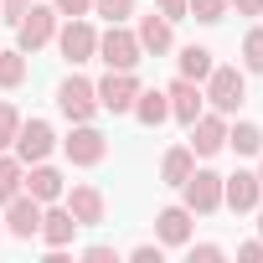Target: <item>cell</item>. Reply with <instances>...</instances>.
<instances>
[{
    "label": "cell",
    "instance_id": "1",
    "mask_svg": "<svg viewBox=\"0 0 263 263\" xmlns=\"http://www.w3.org/2000/svg\"><path fill=\"white\" fill-rule=\"evenodd\" d=\"M140 36L135 31H124L119 21L108 26V36H98V57L108 62V72H135V62H140Z\"/></svg>",
    "mask_w": 263,
    "mask_h": 263
},
{
    "label": "cell",
    "instance_id": "2",
    "mask_svg": "<svg viewBox=\"0 0 263 263\" xmlns=\"http://www.w3.org/2000/svg\"><path fill=\"white\" fill-rule=\"evenodd\" d=\"M52 145H57V135H52V124L47 119H21V129H16V160L21 165H36V160H47L52 155Z\"/></svg>",
    "mask_w": 263,
    "mask_h": 263
},
{
    "label": "cell",
    "instance_id": "3",
    "mask_svg": "<svg viewBox=\"0 0 263 263\" xmlns=\"http://www.w3.org/2000/svg\"><path fill=\"white\" fill-rule=\"evenodd\" d=\"M181 191H186V212L191 217H206V212L222 206V176L217 171H191L181 181Z\"/></svg>",
    "mask_w": 263,
    "mask_h": 263
},
{
    "label": "cell",
    "instance_id": "4",
    "mask_svg": "<svg viewBox=\"0 0 263 263\" xmlns=\"http://www.w3.org/2000/svg\"><path fill=\"white\" fill-rule=\"evenodd\" d=\"M242 88H248V83H242V72H237V67H212V72H206V93H201V98H212V108H217V114H237Z\"/></svg>",
    "mask_w": 263,
    "mask_h": 263
},
{
    "label": "cell",
    "instance_id": "5",
    "mask_svg": "<svg viewBox=\"0 0 263 263\" xmlns=\"http://www.w3.org/2000/svg\"><path fill=\"white\" fill-rule=\"evenodd\" d=\"M57 108H62L72 124H88V119H93V108H98V93H93V83L72 72V78L57 88Z\"/></svg>",
    "mask_w": 263,
    "mask_h": 263
},
{
    "label": "cell",
    "instance_id": "6",
    "mask_svg": "<svg viewBox=\"0 0 263 263\" xmlns=\"http://www.w3.org/2000/svg\"><path fill=\"white\" fill-rule=\"evenodd\" d=\"M16 42H21V52H36V47H47L52 36H57V11L52 6H31L21 21H16Z\"/></svg>",
    "mask_w": 263,
    "mask_h": 263
},
{
    "label": "cell",
    "instance_id": "7",
    "mask_svg": "<svg viewBox=\"0 0 263 263\" xmlns=\"http://www.w3.org/2000/svg\"><path fill=\"white\" fill-rule=\"evenodd\" d=\"M6 227H11V237H36L42 232V201L31 191H16L6 201Z\"/></svg>",
    "mask_w": 263,
    "mask_h": 263
},
{
    "label": "cell",
    "instance_id": "8",
    "mask_svg": "<svg viewBox=\"0 0 263 263\" xmlns=\"http://www.w3.org/2000/svg\"><path fill=\"white\" fill-rule=\"evenodd\" d=\"M93 93H98V108H108V114H129V108H135L140 83H135V72H108Z\"/></svg>",
    "mask_w": 263,
    "mask_h": 263
},
{
    "label": "cell",
    "instance_id": "9",
    "mask_svg": "<svg viewBox=\"0 0 263 263\" xmlns=\"http://www.w3.org/2000/svg\"><path fill=\"white\" fill-rule=\"evenodd\" d=\"M57 47H62V57H67V62H88V57L98 52V31H93L83 16H72V21L57 31Z\"/></svg>",
    "mask_w": 263,
    "mask_h": 263
},
{
    "label": "cell",
    "instance_id": "10",
    "mask_svg": "<svg viewBox=\"0 0 263 263\" xmlns=\"http://www.w3.org/2000/svg\"><path fill=\"white\" fill-rule=\"evenodd\" d=\"M62 150H67V160H72V165H98V160L108 155V145H103V135H98L93 124H78L72 135L62 140Z\"/></svg>",
    "mask_w": 263,
    "mask_h": 263
},
{
    "label": "cell",
    "instance_id": "11",
    "mask_svg": "<svg viewBox=\"0 0 263 263\" xmlns=\"http://www.w3.org/2000/svg\"><path fill=\"white\" fill-rule=\"evenodd\" d=\"M227 145V119L222 114H196L191 119V150L196 155H217Z\"/></svg>",
    "mask_w": 263,
    "mask_h": 263
},
{
    "label": "cell",
    "instance_id": "12",
    "mask_svg": "<svg viewBox=\"0 0 263 263\" xmlns=\"http://www.w3.org/2000/svg\"><path fill=\"white\" fill-rule=\"evenodd\" d=\"M258 196H263V186H258V176H253V171H237V176H227V181H222V201H227L232 212H253V206H258Z\"/></svg>",
    "mask_w": 263,
    "mask_h": 263
},
{
    "label": "cell",
    "instance_id": "13",
    "mask_svg": "<svg viewBox=\"0 0 263 263\" xmlns=\"http://www.w3.org/2000/svg\"><path fill=\"white\" fill-rule=\"evenodd\" d=\"M67 212L78 217V227H98L103 222V196L93 186H72L67 191Z\"/></svg>",
    "mask_w": 263,
    "mask_h": 263
},
{
    "label": "cell",
    "instance_id": "14",
    "mask_svg": "<svg viewBox=\"0 0 263 263\" xmlns=\"http://www.w3.org/2000/svg\"><path fill=\"white\" fill-rule=\"evenodd\" d=\"M165 93H171V114H176L181 124H191V119L201 114V88H196L191 78H176V83H171Z\"/></svg>",
    "mask_w": 263,
    "mask_h": 263
},
{
    "label": "cell",
    "instance_id": "15",
    "mask_svg": "<svg viewBox=\"0 0 263 263\" xmlns=\"http://www.w3.org/2000/svg\"><path fill=\"white\" fill-rule=\"evenodd\" d=\"M135 119L150 124V129L165 124V119H171V93H165V88H145V93H135Z\"/></svg>",
    "mask_w": 263,
    "mask_h": 263
},
{
    "label": "cell",
    "instance_id": "16",
    "mask_svg": "<svg viewBox=\"0 0 263 263\" xmlns=\"http://www.w3.org/2000/svg\"><path fill=\"white\" fill-rule=\"evenodd\" d=\"M21 191H31V196L47 206V201H57V196H62V176H57L52 165H42V160H36V165H31V176H21Z\"/></svg>",
    "mask_w": 263,
    "mask_h": 263
},
{
    "label": "cell",
    "instance_id": "17",
    "mask_svg": "<svg viewBox=\"0 0 263 263\" xmlns=\"http://www.w3.org/2000/svg\"><path fill=\"white\" fill-rule=\"evenodd\" d=\"M72 232H78V217H72L67 206L42 212V237H47V248H67V242H72Z\"/></svg>",
    "mask_w": 263,
    "mask_h": 263
},
{
    "label": "cell",
    "instance_id": "18",
    "mask_svg": "<svg viewBox=\"0 0 263 263\" xmlns=\"http://www.w3.org/2000/svg\"><path fill=\"white\" fill-rule=\"evenodd\" d=\"M155 232H160V242L181 248V242L191 237V212H186V206H165V212L155 217Z\"/></svg>",
    "mask_w": 263,
    "mask_h": 263
},
{
    "label": "cell",
    "instance_id": "19",
    "mask_svg": "<svg viewBox=\"0 0 263 263\" xmlns=\"http://www.w3.org/2000/svg\"><path fill=\"white\" fill-rule=\"evenodd\" d=\"M191 171H196V150H191V145H176V150H165V160H160V176H165V186H181Z\"/></svg>",
    "mask_w": 263,
    "mask_h": 263
},
{
    "label": "cell",
    "instance_id": "20",
    "mask_svg": "<svg viewBox=\"0 0 263 263\" xmlns=\"http://www.w3.org/2000/svg\"><path fill=\"white\" fill-rule=\"evenodd\" d=\"M135 36H140V47H145V52H155V57H160V52H171V21H165V16H145Z\"/></svg>",
    "mask_w": 263,
    "mask_h": 263
},
{
    "label": "cell",
    "instance_id": "21",
    "mask_svg": "<svg viewBox=\"0 0 263 263\" xmlns=\"http://www.w3.org/2000/svg\"><path fill=\"white\" fill-rule=\"evenodd\" d=\"M217 62H212V52L206 47H181V78H191V83H206V72H212Z\"/></svg>",
    "mask_w": 263,
    "mask_h": 263
},
{
    "label": "cell",
    "instance_id": "22",
    "mask_svg": "<svg viewBox=\"0 0 263 263\" xmlns=\"http://www.w3.org/2000/svg\"><path fill=\"white\" fill-rule=\"evenodd\" d=\"M227 145H232L237 155H258V150H263V129H258V124H232V129H227Z\"/></svg>",
    "mask_w": 263,
    "mask_h": 263
},
{
    "label": "cell",
    "instance_id": "23",
    "mask_svg": "<svg viewBox=\"0 0 263 263\" xmlns=\"http://www.w3.org/2000/svg\"><path fill=\"white\" fill-rule=\"evenodd\" d=\"M21 176H26V165H21L16 155H0V206L21 191Z\"/></svg>",
    "mask_w": 263,
    "mask_h": 263
},
{
    "label": "cell",
    "instance_id": "24",
    "mask_svg": "<svg viewBox=\"0 0 263 263\" xmlns=\"http://www.w3.org/2000/svg\"><path fill=\"white\" fill-rule=\"evenodd\" d=\"M26 83V52H0V88H21Z\"/></svg>",
    "mask_w": 263,
    "mask_h": 263
},
{
    "label": "cell",
    "instance_id": "25",
    "mask_svg": "<svg viewBox=\"0 0 263 263\" xmlns=\"http://www.w3.org/2000/svg\"><path fill=\"white\" fill-rule=\"evenodd\" d=\"M242 67L248 72H263V26L242 36Z\"/></svg>",
    "mask_w": 263,
    "mask_h": 263
},
{
    "label": "cell",
    "instance_id": "26",
    "mask_svg": "<svg viewBox=\"0 0 263 263\" xmlns=\"http://www.w3.org/2000/svg\"><path fill=\"white\" fill-rule=\"evenodd\" d=\"M186 16H196V21H222V16H227V0H186Z\"/></svg>",
    "mask_w": 263,
    "mask_h": 263
},
{
    "label": "cell",
    "instance_id": "27",
    "mask_svg": "<svg viewBox=\"0 0 263 263\" xmlns=\"http://www.w3.org/2000/svg\"><path fill=\"white\" fill-rule=\"evenodd\" d=\"M16 129H21V114H16L11 103H0V150L16 145Z\"/></svg>",
    "mask_w": 263,
    "mask_h": 263
},
{
    "label": "cell",
    "instance_id": "28",
    "mask_svg": "<svg viewBox=\"0 0 263 263\" xmlns=\"http://www.w3.org/2000/svg\"><path fill=\"white\" fill-rule=\"evenodd\" d=\"M93 11L108 16V21H124L129 11H135V0H93Z\"/></svg>",
    "mask_w": 263,
    "mask_h": 263
},
{
    "label": "cell",
    "instance_id": "29",
    "mask_svg": "<svg viewBox=\"0 0 263 263\" xmlns=\"http://www.w3.org/2000/svg\"><path fill=\"white\" fill-rule=\"evenodd\" d=\"M88 11H93V0H57V16H67V21L72 16H88Z\"/></svg>",
    "mask_w": 263,
    "mask_h": 263
},
{
    "label": "cell",
    "instance_id": "30",
    "mask_svg": "<svg viewBox=\"0 0 263 263\" xmlns=\"http://www.w3.org/2000/svg\"><path fill=\"white\" fill-rule=\"evenodd\" d=\"M31 11V0H0V16H6V21H21Z\"/></svg>",
    "mask_w": 263,
    "mask_h": 263
},
{
    "label": "cell",
    "instance_id": "31",
    "mask_svg": "<svg viewBox=\"0 0 263 263\" xmlns=\"http://www.w3.org/2000/svg\"><path fill=\"white\" fill-rule=\"evenodd\" d=\"M222 258V248L217 242H201V248H191V263H217Z\"/></svg>",
    "mask_w": 263,
    "mask_h": 263
},
{
    "label": "cell",
    "instance_id": "32",
    "mask_svg": "<svg viewBox=\"0 0 263 263\" xmlns=\"http://www.w3.org/2000/svg\"><path fill=\"white\" fill-rule=\"evenodd\" d=\"M237 258H242V263H263V237H258V242H242Z\"/></svg>",
    "mask_w": 263,
    "mask_h": 263
},
{
    "label": "cell",
    "instance_id": "33",
    "mask_svg": "<svg viewBox=\"0 0 263 263\" xmlns=\"http://www.w3.org/2000/svg\"><path fill=\"white\" fill-rule=\"evenodd\" d=\"M160 16H165V21H181V16H186V0H160Z\"/></svg>",
    "mask_w": 263,
    "mask_h": 263
},
{
    "label": "cell",
    "instance_id": "34",
    "mask_svg": "<svg viewBox=\"0 0 263 263\" xmlns=\"http://www.w3.org/2000/svg\"><path fill=\"white\" fill-rule=\"evenodd\" d=\"M129 258H135V263H160V248H150V242H145V248L129 253Z\"/></svg>",
    "mask_w": 263,
    "mask_h": 263
},
{
    "label": "cell",
    "instance_id": "35",
    "mask_svg": "<svg viewBox=\"0 0 263 263\" xmlns=\"http://www.w3.org/2000/svg\"><path fill=\"white\" fill-rule=\"evenodd\" d=\"M227 6H237L242 16H263V0H227Z\"/></svg>",
    "mask_w": 263,
    "mask_h": 263
},
{
    "label": "cell",
    "instance_id": "36",
    "mask_svg": "<svg viewBox=\"0 0 263 263\" xmlns=\"http://www.w3.org/2000/svg\"><path fill=\"white\" fill-rule=\"evenodd\" d=\"M83 258H88V263H114V248H88Z\"/></svg>",
    "mask_w": 263,
    "mask_h": 263
},
{
    "label": "cell",
    "instance_id": "37",
    "mask_svg": "<svg viewBox=\"0 0 263 263\" xmlns=\"http://www.w3.org/2000/svg\"><path fill=\"white\" fill-rule=\"evenodd\" d=\"M258 232H263V212H258Z\"/></svg>",
    "mask_w": 263,
    "mask_h": 263
},
{
    "label": "cell",
    "instance_id": "38",
    "mask_svg": "<svg viewBox=\"0 0 263 263\" xmlns=\"http://www.w3.org/2000/svg\"><path fill=\"white\" fill-rule=\"evenodd\" d=\"M258 186H263V171H258Z\"/></svg>",
    "mask_w": 263,
    "mask_h": 263
}]
</instances>
